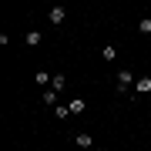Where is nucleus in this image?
<instances>
[{"label":"nucleus","mask_w":151,"mask_h":151,"mask_svg":"<svg viewBox=\"0 0 151 151\" xmlns=\"http://www.w3.org/2000/svg\"><path fill=\"white\" fill-rule=\"evenodd\" d=\"M64 87H67V77L64 74H57L54 81H50V91H64Z\"/></svg>","instance_id":"4"},{"label":"nucleus","mask_w":151,"mask_h":151,"mask_svg":"<svg viewBox=\"0 0 151 151\" xmlns=\"http://www.w3.org/2000/svg\"><path fill=\"white\" fill-rule=\"evenodd\" d=\"M131 81H134V77H131V70H121V74H118V91L124 94V91L131 87Z\"/></svg>","instance_id":"1"},{"label":"nucleus","mask_w":151,"mask_h":151,"mask_svg":"<svg viewBox=\"0 0 151 151\" xmlns=\"http://www.w3.org/2000/svg\"><path fill=\"white\" fill-rule=\"evenodd\" d=\"M91 145H94L91 134H77V148H81V151H91Z\"/></svg>","instance_id":"3"},{"label":"nucleus","mask_w":151,"mask_h":151,"mask_svg":"<svg viewBox=\"0 0 151 151\" xmlns=\"http://www.w3.org/2000/svg\"><path fill=\"white\" fill-rule=\"evenodd\" d=\"M54 77H47V70H37V84H50Z\"/></svg>","instance_id":"11"},{"label":"nucleus","mask_w":151,"mask_h":151,"mask_svg":"<svg viewBox=\"0 0 151 151\" xmlns=\"http://www.w3.org/2000/svg\"><path fill=\"white\" fill-rule=\"evenodd\" d=\"M138 30H141V34H151V17H145V20L138 24Z\"/></svg>","instance_id":"10"},{"label":"nucleus","mask_w":151,"mask_h":151,"mask_svg":"<svg viewBox=\"0 0 151 151\" xmlns=\"http://www.w3.org/2000/svg\"><path fill=\"white\" fill-rule=\"evenodd\" d=\"M101 57H104V60H114V44H108V47L101 50Z\"/></svg>","instance_id":"9"},{"label":"nucleus","mask_w":151,"mask_h":151,"mask_svg":"<svg viewBox=\"0 0 151 151\" xmlns=\"http://www.w3.org/2000/svg\"><path fill=\"white\" fill-rule=\"evenodd\" d=\"M67 108H70V114H81V111H84V101H81V97H77V101H70Z\"/></svg>","instance_id":"6"},{"label":"nucleus","mask_w":151,"mask_h":151,"mask_svg":"<svg viewBox=\"0 0 151 151\" xmlns=\"http://www.w3.org/2000/svg\"><path fill=\"white\" fill-rule=\"evenodd\" d=\"M24 44H27V47H37V44H40V34H37V30H30L27 37H24Z\"/></svg>","instance_id":"5"},{"label":"nucleus","mask_w":151,"mask_h":151,"mask_svg":"<svg viewBox=\"0 0 151 151\" xmlns=\"http://www.w3.org/2000/svg\"><path fill=\"white\" fill-rule=\"evenodd\" d=\"M54 114H57V118H60V121H64V118H67V114H70V108H67V104H57V108H54Z\"/></svg>","instance_id":"7"},{"label":"nucleus","mask_w":151,"mask_h":151,"mask_svg":"<svg viewBox=\"0 0 151 151\" xmlns=\"http://www.w3.org/2000/svg\"><path fill=\"white\" fill-rule=\"evenodd\" d=\"M44 101H47V104H57V91H44Z\"/></svg>","instance_id":"12"},{"label":"nucleus","mask_w":151,"mask_h":151,"mask_svg":"<svg viewBox=\"0 0 151 151\" xmlns=\"http://www.w3.org/2000/svg\"><path fill=\"white\" fill-rule=\"evenodd\" d=\"M138 91H141V94L151 91V77H141V81H138Z\"/></svg>","instance_id":"8"},{"label":"nucleus","mask_w":151,"mask_h":151,"mask_svg":"<svg viewBox=\"0 0 151 151\" xmlns=\"http://www.w3.org/2000/svg\"><path fill=\"white\" fill-rule=\"evenodd\" d=\"M47 17H50V24H64V17H67V10H64V7H54V10H50Z\"/></svg>","instance_id":"2"}]
</instances>
